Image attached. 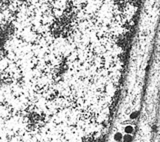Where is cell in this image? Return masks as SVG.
Here are the masks:
<instances>
[{"label": "cell", "instance_id": "cell-1", "mask_svg": "<svg viewBox=\"0 0 160 142\" xmlns=\"http://www.w3.org/2000/svg\"><path fill=\"white\" fill-rule=\"evenodd\" d=\"M114 138H115V140L120 141V140H121V138H122V135L120 134V133H116V134H115V136H114Z\"/></svg>", "mask_w": 160, "mask_h": 142}, {"label": "cell", "instance_id": "cell-2", "mask_svg": "<svg viewBox=\"0 0 160 142\" xmlns=\"http://www.w3.org/2000/svg\"><path fill=\"white\" fill-rule=\"evenodd\" d=\"M124 140L126 141V142H130V141L132 140V137H131L130 135L127 134V135H125V136H124Z\"/></svg>", "mask_w": 160, "mask_h": 142}, {"label": "cell", "instance_id": "cell-3", "mask_svg": "<svg viewBox=\"0 0 160 142\" xmlns=\"http://www.w3.org/2000/svg\"><path fill=\"white\" fill-rule=\"evenodd\" d=\"M125 131H126L127 133H131L132 131H133V128L131 127V126H127V127L125 128Z\"/></svg>", "mask_w": 160, "mask_h": 142}, {"label": "cell", "instance_id": "cell-4", "mask_svg": "<svg viewBox=\"0 0 160 142\" xmlns=\"http://www.w3.org/2000/svg\"><path fill=\"white\" fill-rule=\"evenodd\" d=\"M138 116V112H134V113H132L131 114V116H130V117H131L132 119H135Z\"/></svg>", "mask_w": 160, "mask_h": 142}]
</instances>
